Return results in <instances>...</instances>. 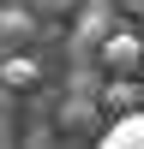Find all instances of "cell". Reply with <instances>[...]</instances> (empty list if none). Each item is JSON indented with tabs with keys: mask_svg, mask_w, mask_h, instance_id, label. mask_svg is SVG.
Instances as JSON below:
<instances>
[{
	"mask_svg": "<svg viewBox=\"0 0 144 149\" xmlns=\"http://www.w3.org/2000/svg\"><path fill=\"white\" fill-rule=\"evenodd\" d=\"M102 107H108V113H120V119H126V113H138V107H144V84L114 78V84H108V95H102Z\"/></svg>",
	"mask_w": 144,
	"mask_h": 149,
	"instance_id": "cell-4",
	"label": "cell"
},
{
	"mask_svg": "<svg viewBox=\"0 0 144 149\" xmlns=\"http://www.w3.org/2000/svg\"><path fill=\"white\" fill-rule=\"evenodd\" d=\"M96 66H108L114 78H132V72L144 66V42H138L132 30H120V36H108V42H102V54H96Z\"/></svg>",
	"mask_w": 144,
	"mask_h": 149,
	"instance_id": "cell-2",
	"label": "cell"
},
{
	"mask_svg": "<svg viewBox=\"0 0 144 149\" xmlns=\"http://www.w3.org/2000/svg\"><path fill=\"white\" fill-rule=\"evenodd\" d=\"M126 30V18H120V0H84L78 6V24H72V42H78V54H102L108 36Z\"/></svg>",
	"mask_w": 144,
	"mask_h": 149,
	"instance_id": "cell-1",
	"label": "cell"
},
{
	"mask_svg": "<svg viewBox=\"0 0 144 149\" xmlns=\"http://www.w3.org/2000/svg\"><path fill=\"white\" fill-rule=\"evenodd\" d=\"M120 12L126 18H144V0H120Z\"/></svg>",
	"mask_w": 144,
	"mask_h": 149,
	"instance_id": "cell-9",
	"label": "cell"
},
{
	"mask_svg": "<svg viewBox=\"0 0 144 149\" xmlns=\"http://www.w3.org/2000/svg\"><path fill=\"white\" fill-rule=\"evenodd\" d=\"M96 113H102V102H90V95H72V102L60 107V125H66V131H84Z\"/></svg>",
	"mask_w": 144,
	"mask_h": 149,
	"instance_id": "cell-6",
	"label": "cell"
},
{
	"mask_svg": "<svg viewBox=\"0 0 144 149\" xmlns=\"http://www.w3.org/2000/svg\"><path fill=\"white\" fill-rule=\"evenodd\" d=\"M0 84H6V90H36V84H42V66H36L30 54H12L6 66H0Z\"/></svg>",
	"mask_w": 144,
	"mask_h": 149,
	"instance_id": "cell-5",
	"label": "cell"
},
{
	"mask_svg": "<svg viewBox=\"0 0 144 149\" xmlns=\"http://www.w3.org/2000/svg\"><path fill=\"white\" fill-rule=\"evenodd\" d=\"M36 6H42V12H78L84 0H36Z\"/></svg>",
	"mask_w": 144,
	"mask_h": 149,
	"instance_id": "cell-8",
	"label": "cell"
},
{
	"mask_svg": "<svg viewBox=\"0 0 144 149\" xmlns=\"http://www.w3.org/2000/svg\"><path fill=\"white\" fill-rule=\"evenodd\" d=\"M96 149H144V113H126L96 137Z\"/></svg>",
	"mask_w": 144,
	"mask_h": 149,
	"instance_id": "cell-3",
	"label": "cell"
},
{
	"mask_svg": "<svg viewBox=\"0 0 144 149\" xmlns=\"http://www.w3.org/2000/svg\"><path fill=\"white\" fill-rule=\"evenodd\" d=\"M0 36H30V12H24V6H6V12H0Z\"/></svg>",
	"mask_w": 144,
	"mask_h": 149,
	"instance_id": "cell-7",
	"label": "cell"
}]
</instances>
